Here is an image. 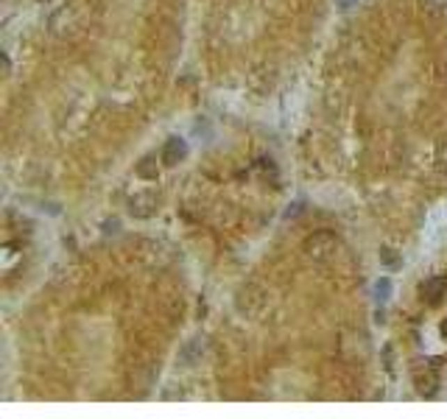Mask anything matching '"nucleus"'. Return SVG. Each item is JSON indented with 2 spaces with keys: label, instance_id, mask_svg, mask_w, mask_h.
<instances>
[{
  "label": "nucleus",
  "instance_id": "nucleus-1",
  "mask_svg": "<svg viewBox=\"0 0 447 419\" xmlns=\"http://www.w3.org/2000/svg\"><path fill=\"white\" fill-rule=\"evenodd\" d=\"M336 249H338V241H336V235H330V232H316V235H311V238L305 241V255H308L311 260H316V263L330 260V258L336 255Z\"/></svg>",
  "mask_w": 447,
  "mask_h": 419
},
{
  "label": "nucleus",
  "instance_id": "nucleus-2",
  "mask_svg": "<svg viewBox=\"0 0 447 419\" xmlns=\"http://www.w3.org/2000/svg\"><path fill=\"white\" fill-rule=\"evenodd\" d=\"M157 204H159V198L154 193H137L129 198V213L134 219H151L157 213Z\"/></svg>",
  "mask_w": 447,
  "mask_h": 419
},
{
  "label": "nucleus",
  "instance_id": "nucleus-3",
  "mask_svg": "<svg viewBox=\"0 0 447 419\" xmlns=\"http://www.w3.org/2000/svg\"><path fill=\"white\" fill-rule=\"evenodd\" d=\"M185 154H187V145H185V140H179V137H171V140L162 145V165L173 168L179 159H185Z\"/></svg>",
  "mask_w": 447,
  "mask_h": 419
},
{
  "label": "nucleus",
  "instance_id": "nucleus-4",
  "mask_svg": "<svg viewBox=\"0 0 447 419\" xmlns=\"http://www.w3.org/2000/svg\"><path fill=\"white\" fill-rule=\"evenodd\" d=\"M444 291H447V280H441V277H430L422 283V297H428L430 305H436L444 297Z\"/></svg>",
  "mask_w": 447,
  "mask_h": 419
},
{
  "label": "nucleus",
  "instance_id": "nucleus-5",
  "mask_svg": "<svg viewBox=\"0 0 447 419\" xmlns=\"http://www.w3.org/2000/svg\"><path fill=\"white\" fill-rule=\"evenodd\" d=\"M137 176H143V179H157V162H154L151 157H146V159L137 165Z\"/></svg>",
  "mask_w": 447,
  "mask_h": 419
},
{
  "label": "nucleus",
  "instance_id": "nucleus-6",
  "mask_svg": "<svg viewBox=\"0 0 447 419\" xmlns=\"http://www.w3.org/2000/svg\"><path fill=\"white\" fill-rule=\"evenodd\" d=\"M389 291H391V283L383 277V280H377V285H375V294H377V299L380 302H386L389 299Z\"/></svg>",
  "mask_w": 447,
  "mask_h": 419
},
{
  "label": "nucleus",
  "instance_id": "nucleus-7",
  "mask_svg": "<svg viewBox=\"0 0 447 419\" xmlns=\"http://www.w3.org/2000/svg\"><path fill=\"white\" fill-rule=\"evenodd\" d=\"M380 258H383V263H386V266H391V269H394V266H400V260H397V255H394L391 249H383V252H380Z\"/></svg>",
  "mask_w": 447,
  "mask_h": 419
},
{
  "label": "nucleus",
  "instance_id": "nucleus-8",
  "mask_svg": "<svg viewBox=\"0 0 447 419\" xmlns=\"http://www.w3.org/2000/svg\"><path fill=\"white\" fill-rule=\"evenodd\" d=\"M441 333H444V335H447V322H444V327H441Z\"/></svg>",
  "mask_w": 447,
  "mask_h": 419
}]
</instances>
